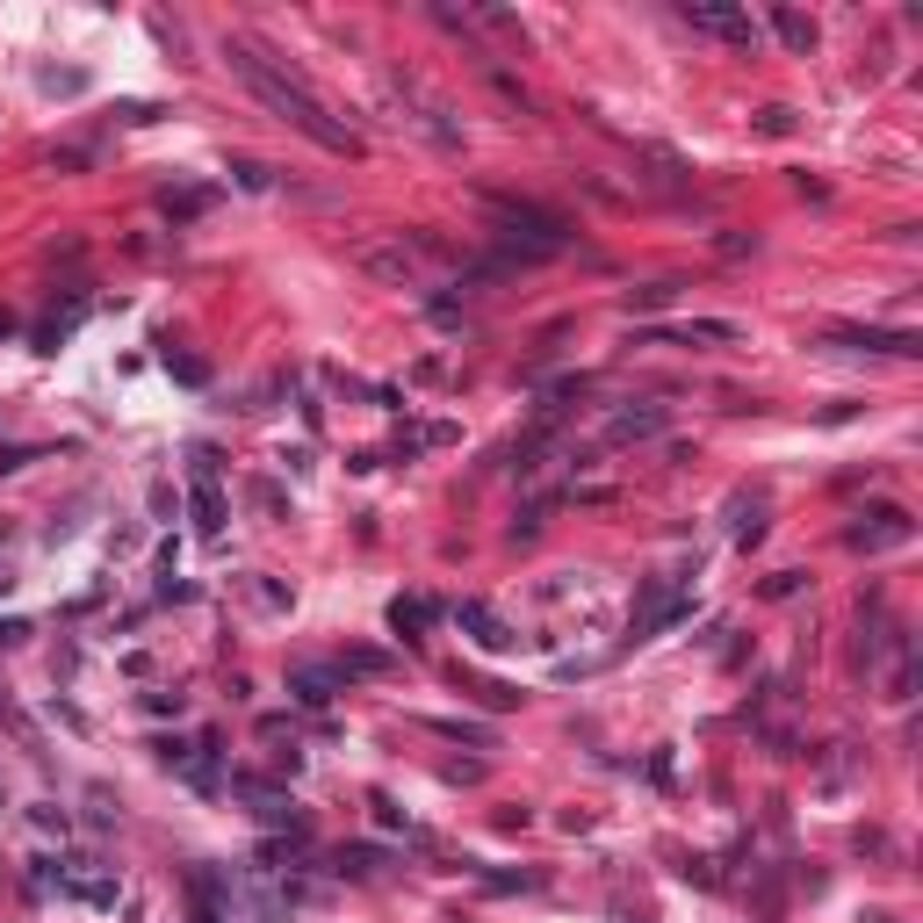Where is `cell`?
Returning <instances> with one entry per match:
<instances>
[{"label":"cell","instance_id":"cell-10","mask_svg":"<svg viewBox=\"0 0 923 923\" xmlns=\"http://www.w3.org/2000/svg\"><path fill=\"white\" fill-rule=\"evenodd\" d=\"M340 663H296V671H289V693H296L303 707H332V693H340Z\"/></svg>","mask_w":923,"mask_h":923},{"label":"cell","instance_id":"cell-9","mask_svg":"<svg viewBox=\"0 0 923 923\" xmlns=\"http://www.w3.org/2000/svg\"><path fill=\"white\" fill-rule=\"evenodd\" d=\"M455 621H462V635H469L477 649H491V657L520 643V635H513V628H505V621H498V614H491L483 599H462V606H455Z\"/></svg>","mask_w":923,"mask_h":923},{"label":"cell","instance_id":"cell-19","mask_svg":"<svg viewBox=\"0 0 923 923\" xmlns=\"http://www.w3.org/2000/svg\"><path fill=\"white\" fill-rule=\"evenodd\" d=\"M671 296H679V281H649V289L628 296V311H657V303H671Z\"/></svg>","mask_w":923,"mask_h":923},{"label":"cell","instance_id":"cell-16","mask_svg":"<svg viewBox=\"0 0 923 923\" xmlns=\"http://www.w3.org/2000/svg\"><path fill=\"white\" fill-rule=\"evenodd\" d=\"M382 671H390L382 649H346V663H340V679H382Z\"/></svg>","mask_w":923,"mask_h":923},{"label":"cell","instance_id":"cell-20","mask_svg":"<svg viewBox=\"0 0 923 923\" xmlns=\"http://www.w3.org/2000/svg\"><path fill=\"white\" fill-rule=\"evenodd\" d=\"M758 130H764V138H786V130H794V109H780V101L758 109Z\"/></svg>","mask_w":923,"mask_h":923},{"label":"cell","instance_id":"cell-13","mask_svg":"<svg viewBox=\"0 0 923 923\" xmlns=\"http://www.w3.org/2000/svg\"><path fill=\"white\" fill-rule=\"evenodd\" d=\"M433 621H441V606H433V599H419V592H412V599H390V628H397L404 643H419V635H426Z\"/></svg>","mask_w":923,"mask_h":923},{"label":"cell","instance_id":"cell-21","mask_svg":"<svg viewBox=\"0 0 923 923\" xmlns=\"http://www.w3.org/2000/svg\"><path fill=\"white\" fill-rule=\"evenodd\" d=\"M491 895H513V887H542V873H483Z\"/></svg>","mask_w":923,"mask_h":923},{"label":"cell","instance_id":"cell-22","mask_svg":"<svg viewBox=\"0 0 923 923\" xmlns=\"http://www.w3.org/2000/svg\"><path fill=\"white\" fill-rule=\"evenodd\" d=\"M231 174H239V188H275V174L261 160H231Z\"/></svg>","mask_w":923,"mask_h":923},{"label":"cell","instance_id":"cell-17","mask_svg":"<svg viewBox=\"0 0 923 923\" xmlns=\"http://www.w3.org/2000/svg\"><path fill=\"white\" fill-rule=\"evenodd\" d=\"M202 210H210V188H181V195H166V217H174V224L202 217Z\"/></svg>","mask_w":923,"mask_h":923},{"label":"cell","instance_id":"cell-11","mask_svg":"<svg viewBox=\"0 0 923 923\" xmlns=\"http://www.w3.org/2000/svg\"><path fill=\"white\" fill-rule=\"evenodd\" d=\"M837 346H873V354H902V362H916L923 340L916 332H865V325H844V332H830Z\"/></svg>","mask_w":923,"mask_h":923},{"label":"cell","instance_id":"cell-18","mask_svg":"<svg viewBox=\"0 0 923 923\" xmlns=\"http://www.w3.org/2000/svg\"><path fill=\"white\" fill-rule=\"evenodd\" d=\"M376 865H382L376 844H346V851H340V873H376Z\"/></svg>","mask_w":923,"mask_h":923},{"label":"cell","instance_id":"cell-5","mask_svg":"<svg viewBox=\"0 0 923 923\" xmlns=\"http://www.w3.org/2000/svg\"><path fill=\"white\" fill-rule=\"evenodd\" d=\"M195 534L202 542H217L224 534V498H217V455H210V447H195Z\"/></svg>","mask_w":923,"mask_h":923},{"label":"cell","instance_id":"cell-25","mask_svg":"<svg viewBox=\"0 0 923 923\" xmlns=\"http://www.w3.org/2000/svg\"><path fill=\"white\" fill-rule=\"evenodd\" d=\"M43 87H51V94H80L87 73H43Z\"/></svg>","mask_w":923,"mask_h":923},{"label":"cell","instance_id":"cell-6","mask_svg":"<svg viewBox=\"0 0 923 923\" xmlns=\"http://www.w3.org/2000/svg\"><path fill=\"white\" fill-rule=\"evenodd\" d=\"M231 794H245V801H253V815H261L267 830H296V837H303V808L289 801V794H275V786H261V780H245V772L231 780Z\"/></svg>","mask_w":923,"mask_h":923},{"label":"cell","instance_id":"cell-24","mask_svg":"<svg viewBox=\"0 0 923 923\" xmlns=\"http://www.w3.org/2000/svg\"><path fill=\"white\" fill-rule=\"evenodd\" d=\"M794 592H801V570H780V578L764 584V599H794Z\"/></svg>","mask_w":923,"mask_h":923},{"label":"cell","instance_id":"cell-2","mask_svg":"<svg viewBox=\"0 0 923 923\" xmlns=\"http://www.w3.org/2000/svg\"><path fill=\"white\" fill-rule=\"evenodd\" d=\"M844 542L865 548V556H881V548H909V542H916V520H909L902 505H873L859 527H844Z\"/></svg>","mask_w":923,"mask_h":923},{"label":"cell","instance_id":"cell-4","mask_svg":"<svg viewBox=\"0 0 923 923\" xmlns=\"http://www.w3.org/2000/svg\"><path fill=\"white\" fill-rule=\"evenodd\" d=\"M685 592L679 584H663V578H649L643 584V606H635V621H628V635H635V643H649V635H657V628H671V621H685Z\"/></svg>","mask_w":923,"mask_h":923},{"label":"cell","instance_id":"cell-15","mask_svg":"<svg viewBox=\"0 0 923 923\" xmlns=\"http://www.w3.org/2000/svg\"><path fill=\"white\" fill-rule=\"evenodd\" d=\"M426 729H433V736H447V743H477V750H491V743H498L483 722H455V715H433Z\"/></svg>","mask_w":923,"mask_h":923},{"label":"cell","instance_id":"cell-12","mask_svg":"<svg viewBox=\"0 0 923 923\" xmlns=\"http://www.w3.org/2000/svg\"><path fill=\"white\" fill-rule=\"evenodd\" d=\"M362 267H368L376 281H397V289H412V281H419V261H412L404 245H368Z\"/></svg>","mask_w":923,"mask_h":923},{"label":"cell","instance_id":"cell-27","mask_svg":"<svg viewBox=\"0 0 923 923\" xmlns=\"http://www.w3.org/2000/svg\"><path fill=\"white\" fill-rule=\"evenodd\" d=\"M22 462H37V447H0V477H8V469H22Z\"/></svg>","mask_w":923,"mask_h":923},{"label":"cell","instance_id":"cell-26","mask_svg":"<svg viewBox=\"0 0 923 923\" xmlns=\"http://www.w3.org/2000/svg\"><path fill=\"white\" fill-rule=\"evenodd\" d=\"M729 253V261H743V253H758V239H743V231H722V239H715Z\"/></svg>","mask_w":923,"mask_h":923},{"label":"cell","instance_id":"cell-7","mask_svg":"<svg viewBox=\"0 0 923 923\" xmlns=\"http://www.w3.org/2000/svg\"><path fill=\"white\" fill-rule=\"evenodd\" d=\"M649 340H657V346H736L743 325H729V318H685V325H657Z\"/></svg>","mask_w":923,"mask_h":923},{"label":"cell","instance_id":"cell-3","mask_svg":"<svg viewBox=\"0 0 923 923\" xmlns=\"http://www.w3.org/2000/svg\"><path fill=\"white\" fill-rule=\"evenodd\" d=\"M685 22L707 29V37L736 43V51H758V22L743 15V8H722V0H685Z\"/></svg>","mask_w":923,"mask_h":923},{"label":"cell","instance_id":"cell-14","mask_svg":"<svg viewBox=\"0 0 923 923\" xmlns=\"http://www.w3.org/2000/svg\"><path fill=\"white\" fill-rule=\"evenodd\" d=\"M772 29H780V43H786V51H801V59L815 51V22H808L801 8H772Z\"/></svg>","mask_w":923,"mask_h":923},{"label":"cell","instance_id":"cell-8","mask_svg":"<svg viewBox=\"0 0 923 923\" xmlns=\"http://www.w3.org/2000/svg\"><path fill=\"white\" fill-rule=\"evenodd\" d=\"M663 419H671V412H663V404H621V412H614V419H606V447H628V441H657L663 433Z\"/></svg>","mask_w":923,"mask_h":923},{"label":"cell","instance_id":"cell-1","mask_svg":"<svg viewBox=\"0 0 923 923\" xmlns=\"http://www.w3.org/2000/svg\"><path fill=\"white\" fill-rule=\"evenodd\" d=\"M224 65L239 73V80H245V94L261 101V109H267L275 123L303 130V138H311V144H325V152H362V138H354L346 123H332V116H325V101L311 94V87H296L275 59H261L253 43H224Z\"/></svg>","mask_w":923,"mask_h":923},{"label":"cell","instance_id":"cell-23","mask_svg":"<svg viewBox=\"0 0 923 923\" xmlns=\"http://www.w3.org/2000/svg\"><path fill=\"white\" fill-rule=\"evenodd\" d=\"M166 368H174L181 382H210V368H202V362H188V354H174V346H166Z\"/></svg>","mask_w":923,"mask_h":923}]
</instances>
